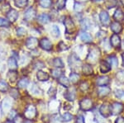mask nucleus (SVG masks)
Masks as SVG:
<instances>
[{"instance_id": "obj_1", "label": "nucleus", "mask_w": 124, "mask_h": 123, "mask_svg": "<svg viewBox=\"0 0 124 123\" xmlns=\"http://www.w3.org/2000/svg\"><path fill=\"white\" fill-rule=\"evenodd\" d=\"M100 57V51L98 47H93L89 51V53L88 55L87 60L90 62L91 64H95L97 60Z\"/></svg>"}, {"instance_id": "obj_2", "label": "nucleus", "mask_w": 124, "mask_h": 123, "mask_svg": "<svg viewBox=\"0 0 124 123\" xmlns=\"http://www.w3.org/2000/svg\"><path fill=\"white\" fill-rule=\"evenodd\" d=\"M69 64H70V68L75 69H78L80 66L81 61L76 55L73 54V55H70V57H69Z\"/></svg>"}, {"instance_id": "obj_3", "label": "nucleus", "mask_w": 124, "mask_h": 123, "mask_svg": "<svg viewBox=\"0 0 124 123\" xmlns=\"http://www.w3.org/2000/svg\"><path fill=\"white\" fill-rule=\"evenodd\" d=\"M64 24H65V31H66L67 34H72L75 31V26L70 17H66L65 22H64Z\"/></svg>"}, {"instance_id": "obj_4", "label": "nucleus", "mask_w": 124, "mask_h": 123, "mask_svg": "<svg viewBox=\"0 0 124 123\" xmlns=\"http://www.w3.org/2000/svg\"><path fill=\"white\" fill-rule=\"evenodd\" d=\"M37 115V109L32 105H30L26 108L25 112H24V116L28 120L34 118Z\"/></svg>"}, {"instance_id": "obj_5", "label": "nucleus", "mask_w": 124, "mask_h": 123, "mask_svg": "<svg viewBox=\"0 0 124 123\" xmlns=\"http://www.w3.org/2000/svg\"><path fill=\"white\" fill-rule=\"evenodd\" d=\"M79 107L83 111H89L93 108V102L89 98H83L79 102Z\"/></svg>"}, {"instance_id": "obj_6", "label": "nucleus", "mask_w": 124, "mask_h": 123, "mask_svg": "<svg viewBox=\"0 0 124 123\" xmlns=\"http://www.w3.org/2000/svg\"><path fill=\"white\" fill-rule=\"evenodd\" d=\"M38 44H39V41L35 37H29L27 38V41H26V45L28 49H31V50H36L37 47L38 46Z\"/></svg>"}, {"instance_id": "obj_7", "label": "nucleus", "mask_w": 124, "mask_h": 123, "mask_svg": "<svg viewBox=\"0 0 124 123\" xmlns=\"http://www.w3.org/2000/svg\"><path fill=\"white\" fill-rule=\"evenodd\" d=\"M39 45L41 49L45 50V51H51L52 49V44L47 38H42L39 41Z\"/></svg>"}, {"instance_id": "obj_8", "label": "nucleus", "mask_w": 124, "mask_h": 123, "mask_svg": "<svg viewBox=\"0 0 124 123\" xmlns=\"http://www.w3.org/2000/svg\"><path fill=\"white\" fill-rule=\"evenodd\" d=\"M64 96L68 101H74L76 98V90L75 88H69L65 93Z\"/></svg>"}, {"instance_id": "obj_9", "label": "nucleus", "mask_w": 124, "mask_h": 123, "mask_svg": "<svg viewBox=\"0 0 124 123\" xmlns=\"http://www.w3.org/2000/svg\"><path fill=\"white\" fill-rule=\"evenodd\" d=\"M123 110V106L120 102H114L111 106V113L112 115H117L122 112Z\"/></svg>"}, {"instance_id": "obj_10", "label": "nucleus", "mask_w": 124, "mask_h": 123, "mask_svg": "<svg viewBox=\"0 0 124 123\" xmlns=\"http://www.w3.org/2000/svg\"><path fill=\"white\" fill-rule=\"evenodd\" d=\"M99 112L103 117H108L111 115V106H109L108 104H103L100 107L99 109Z\"/></svg>"}, {"instance_id": "obj_11", "label": "nucleus", "mask_w": 124, "mask_h": 123, "mask_svg": "<svg viewBox=\"0 0 124 123\" xmlns=\"http://www.w3.org/2000/svg\"><path fill=\"white\" fill-rule=\"evenodd\" d=\"M99 18H100L101 23L105 27L110 25V19H109V16L107 12L105 11H102L99 14Z\"/></svg>"}, {"instance_id": "obj_12", "label": "nucleus", "mask_w": 124, "mask_h": 123, "mask_svg": "<svg viewBox=\"0 0 124 123\" xmlns=\"http://www.w3.org/2000/svg\"><path fill=\"white\" fill-rule=\"evenodd\" d=\"M18 13L15 9H10V11L7 13V17L10 22H14L18 18Z\"/></svg>"}, {"instance_id": "obj_13", "label": "nucleus", "mask_w": 124, "mask_h": 123, "mask_svg": "<svg viewBox=\"0 0 124 123\" xmlns=\"http://www.w3.org/2000/svg\"><path fill=\"white\" fill-rule=\"evenodd\" d=\"M36 10L33 8V7H31V8L27 9L26 11L25 14H24V18H25L27 21H31L35 18L36 17Z\"/></svg>"}, {"instance_id": "obj_14", "label": "nucleus", "mask_w": 124, "mask_h": 123, "mask_svg": "<svg viewBox=\"0 0 124 123\" xmlns=\"http://www.w3.org/2000/svg\"><path fill=\"white\" fill-rule=\"evenodd\" d=\"M121 44V39L117 34H113L110 38V45H112L113 47H119Z\"/></svg>"}, {"instance_id": "obj_15", "label": "nucleus", "mask_w": 124, "mask_h": 123, "mask_svg": "<svg viewBox=\"0 0 124 123\" xmlns=\"http://www.w3.org/2000/svg\"><path fill=\"white\" fill-rule=\"evenodd\" d=\"M110 79L108 76H101L99 77L97 79V81H96V84H97L98 86H106L109 84Z\"/></svg>"}, {"instance_id": "obj_16", "label": "nucleus", "mask_w": 124, "mask_h": 123, "mask_svg": "<svg viewBox=\"0 0 124 123\" xmlns=\"http://www.w3.org/2000/svg\"><path fill=\"white\" fill-rule=\"evenodd\" d=\"M111 92V89L108 86H100L98 89V94L100 97H105L108 95Z\"/></svg>"}, {"instance_id": "obj_17", "label": "nucleus", "mask_w": 124, "mask_h": 123, "mask_svg": "<svg viewBox=\"0 0 124 123\" xmlns=\"http://www.w3.org/2000/svg\"><path fill=\"white\" fill-rule=\"evenodd\" d=\"M110 27H111L112 31H113L115 34H118V33H120L122 31V30H123V27H122V25L120 24L118 22H114L111 23V24H110Z\"/></svg>"}, {"instance_id": "obj_18", "label": "nucleus", "mask_w": 124, "mask_h": 123, "mask_svg": "<svg viewBox=\"0 0 124 123\" xmlns=\"http://www.w3.org/2000/svg\"><path fill=\"white\" fill-rule=\"evenodd\" d=\"M111 70V65L108 61H102L100 64V71L103 74L108 73Z\"/></svg>"}, {"instance_id": "obj_19", "label": "nucleus", "mask_w": 124, "mask_h": 123, "mask_svg": "<svg viewBox=\"0 0 124 123\" xmlns=\"http://www.w3.org/2000/svg\"><path fill=\"white\" fill-rule=\"evenodd\" d=\"M37 21L39 22L42 23V24H46V23L49 22L51 21V17L48 14H46V13H42V14L39 15L37 17Z\"/></svg>"}, {"instance_id": "obj_20", "label": "nucleus", "mask_w": 124, "mask_h": 123, "mask_svg": "<svg viewBox=\"0 0 124 123\" xmlns=\"http://www.w3.org/2000/svg\"><path fill=\"white\" fill-rule=\"evenodd\" d=\"M113 17L116 20V22H123L124 19V13H123L121 9H117L116 12L114 13V15H113Z\"/></svg>"}, {"instance_id": "obj_21", "label": "nucleus", "mask_w": 124, "mask_h": 123, "mask_svg": "<svg viewBox=\"0 0 124 123\" xmlns=\"http://www.w3.org/2000/svg\"><path fill=\"white\" fill-rule=\"evenodd\" d=\"M17 76H18V74H17V73L16 72V71L10 70L9 72L8 73L7 78L11 83H14L15 81L17 79Z\"/></svg>"}, {"instance_id": "obj_22", "label": "nucleus", "mask_w": 124, "mask_h": 123, "mask_svg": "<svg viewBox=\"0 0 124 123\" xmlns=\"http://www.w3.org/2000/svg\"><path fill=\"white\" fill-rule=\"evenodd\" d=\"M37 78L39 81H47L49 79V74L44 71H38L37 74Z\"/></svg>"}, {"instance_id": "obj_23", "label": "nucleus", "mask_w": 124, "mask_h": 123, "mask_svg": "<svg viewBox=\"0 0 124 123\" xmlns=\"http://www.w3.org/2000/svg\"><path fill=\"white\" fill-rule=\"evenodd\" d=\"M79 36H80V39L84 41V42H85V43L92 42L91 36L89 35V33L85 32V31H82V32L80 33V35H79Z\"/></svg>"}, {"instance_id": "obj_24", "label": "nucleus", "mask_w": 124, "mask_h": 123, "mask_svg": "<svg viewBox=\"0 0 124 123\" xmlns=\"http://www.w3.org/2000/svg\"><path fill=\"white\" fill-rule=\"evenodd\" d=\"M58 82L59 84L62 85L63 87H65V88H69L70 86V81L66 77L64 76V75H61L59 79H58Z\"/></svg>"}, {"instance_id": "obj_25", "label": "nucleus", "mask_w": 124, "mask_h": 123, "mask_svg": "<svg viewBox=\"0 0 124 123\" xmlns=\"http://www.w3.org/2000/svg\"><path fill=\"white\" fill-rule=\"evenodd\" d=\"M8 67L11 70H15V69L17 68V59H16L14 57H11V58L8 59Z\"/></svg>"}, {"instance_id": "obj_26", "label": "nucleus", "mask_w": 124, "mask_h": 123, "mask_svg": "<svg viewBox=\"0 0 124 123\" xmlns=\"http://www.w3.org/2000/svg\"><path fill=\"white\" fill-rule=\"evenodd\" d=\"M82 71L85 75H90L93 74V69L90 65H84L82 67Z\"/></svg>"}, {"instance_id": "obj_27", "label": "nucleus", "mask_w": 124, "mask_h": 123, "mask_svg": "<svg viewBox=\"0 0 124 123\" xmlns=\"http://www.w3.org/2000/svg\"><path fill=\"white\" fill-rule=\"evenodd\" d=\"M28 84H29L28 79L23 78L18 81V83H17V86H18V88H25L28 86Z\"/></svg>"}, {"instance_id": "obj_28", "label": "nucleus", "mask_w": 124, "mask_h": 123, "mask_svg": "<svg viewBox=\"0 0 124 123\" xmlns=\"http://www.w3.org/2000/svg\"><path fill=\"white\" fill-rule=\"evenodd\" d=\"M108 61L109 64L113 67H117V64H118V60H117V58L115 56V55L108 56Z\"/></svg>"}, {"instance_id": "obj_29", "label": "nucleus", "mask_w": 124, "mask_h": 123, "mask_svg": "<svg viewBox=\"0 0 124 123\" xmlns=\"http://www.w3.org/2000/svg\"><path fill=\"white\" fill-rule=\"evenodd\" d=\"M14 3L17 7H20V8H23V7H25L27 5L28 0H14Z\"/></svg>"}, {"instance_id": "obj_30", "label": "nucleus", "mask_w": 124, "mask_h": 123, "mask_svg": "<svg viewBox=\"0 0 124 123\" xmlns=\"http://www.w3.org/2000/svg\"><path fill=\"white\" fill-rule=\"evenodd\" d=\"M39 4L41 7L48 8L52 4V1L51 0H39Z\"/></svg>"}, {"instance_id": "obj_31", "label": "nucleus", "mask_w": 124, "mask_h": 123, "mask_svg": "<svg viewBox=\"0 0 124 123\" xmlns=\"http://www.w3.org/2000/svg\"><path fill=\"white\" fill-rule=\"evenodd\" d=\"M8 83L4 80L0 81V92L5 93L8 91Z\"/></svg>"}, {"instance_id": "obj_32", "label": "nucleus", "mask_w": 124, "mask_h": 123, "mask_svg": "<svg viewBox=\"0 0 124 123\" xmlns=\"http://www.w3.org/2000/svg\"><path fill=\"white\" fill-rule=\"evenodd\" d=\"M53 65L56 68H59V69H61L64 67V64H63V61L61 60V58H55V59L53 60Z\"/></svg>"}, {"instance_id": "obj_33", "label": "nucleus", "mask_w": 124, "mask_h": 123, "mask_svg": "<svg viewBox=\"0 0 124 123\" xmlns=\"http://www.w3.org/2000/svg\"><path fill=\"white\" fill-rule=\"evenodd\" d=\"M61 74H62V72L59 68H56L51 70V75H52V77L55 79H59L60 77L61 76Z\"/></svg>"}, {"instance_id": "obj_34", "label": "nucleus", "mask_w": 124, "mask_h": 123, "mask_svg": "<svg viewBox=\"0 0 124 123\" xmlns=\"http://www.w3.org/2000/svg\"><path fill=\"white\" fill-rule=\"evenodd\" d=\"M70 79L73 84H76L79 80V75L76 73H71L70 75Z\"/></svg>"}, {"instance_id": "obj_35", "label": "nucleus", "mask_w": 124, "mask_h": 123, "mask_svg": "<svg viewBox=\"0 0 124 123\" xmlns=\"http://www.w3.org/2000/svg\"><path fill=\"white\" fill-rule=\"evenodd\" d=\"M81 27H82V29H84V30L89 29V27H90V22H89V19H87V18L83 19V21L81 22Z\"/></svg>"}, {"instance_id": "obj_36", "label": "nucleus", "mask_w": 124, "mask_h": 123, "mask_svg": "<svg viewBox=\"0 0 124 123\" xmlns=\"http://www.w3.org/2000/svg\"><path fill=\"white\" fill-rule=\"evenodd\" d=\"M10 26L9 20H7L3 17H0V27H8Z\"/></svg>"}, {"instance_id": "obj_37", "label": "nucleus", "mask_w": 124, "mask_h": 123, "mask_svg": "<svg viewBox=\"0 0 124 123\" xmlns=\"http://www.w3.org/2000/svg\"><path fill=\"white\" fill-rule=\"evenodd\" d=\"M10 95L12 96V98H13L14 99H17L20 96L19 92L17 88H12L11 91H10Z\"/></svg>"}, {"instance_id": "obj_38", "label": "nucleus", "mask_w": 124, "mask_h": 123, "mask_svg": "<svg viewBox=\"0 0 124 123\" xmlns=\"http://www.w3.org/2000/svg\"><path fill=\"white\" fill-rule=\"evenodd\" d=\"M51 34L54 37H58L60 36V30L58 28L57 26H53L52 29H51Z\"/></svg>"}, {"instance_id": "obj_39", "label": "nucleus", "mask_w": 124, "mask_h": 123, "mask_svg": "<svg viewBox=\"0 0 124 123\" xmlns=\"http://www.w3.org/2000/svg\"><path fill=\"white\" fill-rule=\"evenodd\" d=\"M65 3H66V0H57L56 2V7L58 9H63L65 6Z\"/></svg>"}, {"instance_id": "obj_40", "label": "nucleus", "mask_w": 124, "mask_h": 123, "mask_svg": "<svg viewBox=\"0 0 124 123\" xmlns=\"http://www.w3.org/2000/svg\"><path fill=\"white\" fill-rule=\"evenodd\" d=\"M89 88V84L88 82H82L80 84H79V88H80L81 91H83V92H85V91H87L88 89Z\"/></svg>"}, {"instance_id": "obj_41", "label": "nucleus", "mask_w": 124, "mask_h": 123, "mask_svg": "<svg viewBox=\"0 0 124 123\" xmlns=\"http://www.w3.org/2000/svg\"><path fill=\"white\" fill-rule=\"evenodd\" d=\"M73 119V116L70 113H65L62 116V121L65 122H68Z\"/></svg>"}, {"instance_id": "obj_42", "label": "nucleus", "mask_w": 124, "mask_h": 123, "mask_svg": "<svg viewBox=\"0 0 124 123\" xmlns=\"http://www.w3.org/2000/svg\"><path fill=\"white\" fill-rule=\"evenodd\" d=\"M116 4H117L116 0H108V1L106 2V6H107V7H108V8L115 7Z\"/></svg>"}, {"instance_id": "obj_43", "label": "nucleus", "mask_w": 124, "mask_h": 123, "mask_svg": "<svg viewBox=\"0 0 124 123\" xmlns=\"http://www.w3.org/2000/svg\"><path fill=\"white\" fill-rule=\"evenodd\" d=\"M17 112L15 110H12L11 112H9L8 114V119L9 121H13V120H15V118L17 117Z\"/></svg>"}, {"instance_id": "obj_44", "label": "nucleus", "mask_w": 124, "mask_h": 123, "mask_svg": "<svg viewBox=\"0 0 124 123\" xmlns=\"http://www.w3.org/2000/svg\"><path fill=\"white\" fill-rule=\"evenodd\" d=\"M32 85H33V86L31 87V88H30V91H31V92L32 93V94H38V93L41 92V91H40V89H39V88L35 84H33Z\"/></svg>"}, {"instance_id": "obj_45", "label": "nucleus", "mask_w": 124, "mask_h": 123, "mask_svg": "<svg viewBox=\"0 0 124 123\" xmlns=\"http://www.w3.org/2000/svg\"><path fill=\"white\" fill-rule=\"evenodd\" d=\"M26 33H27V31L23 28V27H18L17 29V34L19 36H25Z\"/></svg>"}, {"instance_id": "obj_46", "label": "nucleus", "mask_w": 124, "mask_h": 123, "mask_svg": "<svg viewBox=\"0 0 124 123\" xmlns=\"http://www.w3.org/2000/svg\"><path fill=\"white\" fill-rule=\"evenodd\" d=\"M115 95L118 98H124V91L122 89H117L115 91Z\"/></svg>"}, {"instance_id": "obj_47", "label": "nucleus", "mask_w": 124, "mask_h": 123, "mask_svg": "<svg viewBox=\"0 0 124 123\" xmlns=\"http://www.w3.org/2000/svg\"><path fill=\"white\" fill-rule=\"evenodd\" d=\"M69 48L68 46H66V45L65 44L64 42H60L59 45H58V49H59V51H66V50Z\"/></svg>"}, {"instance_id": "obj_48", "label": "nucleus", "mask_w": 124, "mask_h": 123, "mask_svg": "<svg viewBox=\"0 0 124 123\" xmlns=\"http://www.w3.org/2000/svg\"><path fill=\"white\" fill-rule=\"evenodd\" d=\"M117 78L121 82H124V72L123 71H120L117 74Z\"/></svg>"}, {"instance_id": "obj_49", "label": "nucleus", "mask_w": 124, "mask_h": 123, "mask_svg": "<svg viewBox=\"0 0 124 123\" xmlns=\"http://www.w3.org/2000/svg\"><path fill=\"white\" fill-rule=\"evenodd\" d=\"M75 10L78 12V13H80L82 10H83V7H82V5L79 3H76L75 4Z\"/></svg>"}, {"instance_id": "obj_50", "label": "nucleus", "mask_w": 124, "mask_h": 123, "mask_svg": "<svg viewBox=\"0 0 124 123\" xmlns=\"http://www.w3.org/2000/svg\"><path fill=\"white\" fill-rule=\"evenodd\" d=\"M43 67H45V65L42 62H41V61H38V62H37L35 65H34V68L35 69H41L43 68Z\"/></svg>"}, {"instance_id": "obj_51", "label": "nucleus", "mask_w": 124, "mask_h": 123, "mask_svg": "<svg viewBox=\"0 0 124 123\" xmlns=\"http://www.w3.org/2000/svg\"><path fill=\"white\" fill-rule=\"evenodd\" d=\"M76 123H85V119L82 116H78L76 119Z\"/></svg>"}, {"instance_id": "obj_52", "label": "nucleus", "mask_w": 124, "mask_h": 123, "mask_svg": "<svg viewBox=\"0 0 124 123\" xmlns=\"http://www.w3.org/2000/svg\"><path fill=\"white\" fill-rule=\"evenodd\" d=\"M115 123H124V118L123 117H118L116 119Z\"/></svg>"}, {"instance_id": "obj_53", "label": "nucleus", "mask_w": 124, "mask_h": 123, "mask_svg": "<svg viewBox=\"0 0 124 123\" xmlns=\"http://www.w3.org/2000/svg\"><path fill=\"white\" fill-rule=\"evenodd\" d=\"M23 123H33L32 122H31V120H28V119H27V120H25Z\"/></svg>"}, {"instance_id": "obj_54", "label": "nucleus", "mask_w": 124, "mask_h": 123, "mask_svg": "<svg viewBox=\"0 0 124 123\" xmlns=\"http://www.w3.org/2000/svg\"><path fill=\"white\" fill-rule=\"evenodd\" d=\"M122 58H123V66H124V54L122 55Z\"/></svg>"}, {"instance_id": "obj_55", "label": "nucleus", "mask_w": 124, "mask_h": 123, "mask_svg": "<svg viewBox=\"0 0 124 123\" xmlns=\"http://www.w3.org/2000/svg\"><path fill=\"white\" fill-rule=\"evenodd\" d=\"M4 123H13V122H12L11 121H9V120H8V121H6V122H5Z\"/></svg>"}, {"instance_id": "obj_56", "label": "nucleus", "mask_w": 124, "mask_h": 123, "mask_svg": "<svg viewBox=\"0 0 124 123\" xmlns=\"http://www.w3.org/2000/svg\"><path fill=\"white\" fill-rule=\"evenodd\" d=\"M121 2H122V3H123V5L124 6V0H121Z\"/></svg>"}, {"instance_id": "obj_57", "label": "nucleus", "mask_w": 124, "mask_h": 123, "mask_svg": "<svg viewBox=\"0 0 124 123\" xmlns=\"http://www.w3.org/2000/svg\"><path fill=\"white\" fill-rule=\"evenodd\" d=\"M94 1H102V0H94Z\"/></svg>"}, {"instance_id": "obj_58", "label": "nucleus", "mask_w": 124, "mask_h": 123, "mask_svg": "<svg viewBox=\"0 0 124 123\" xmlns=\"http://www.w3.org/2000/svg\"><path fill=\"white\" fill-rule=\"evenodd\" d=\"M123 46H124V41H123Z\"/></svg>"}, {"instance_id": "obj_59", "label": "nucleus", "mask_w": 124, "mask_h": 123, "mask_svg": "<svg viewBox=\"0 0 124 123\" xmlns=\"http://www.w3.org/2000/svg\"><path fill=\"white\" fill-rule=\"evenodd\" d=\"M123 22H124V19H123Z\"/></svg>"}, {"instance_id": "obj_60", "label": "nucleus", "mask_w": 124, "mask_h": 123, "mask_svg": "<svg viewBox=\"0 0 124 123\" xmlns=\"http://www.w3.org/2000/svg\"><path fill=\"white\" fill-rule=\"evenodd\" d=\"M1 1H2V0H0V2H1Z\"/></svg>"}]
</instances>
